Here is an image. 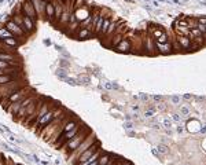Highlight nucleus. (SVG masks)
<instances>
[{
    "mask_svg": "<svg viewBox=\"0 0 206 165\" xmlns=\"http://www.w3.org/2000/svg\"><path fill=\"white\" fill-rule=\"evenodd\" d=\"M89 133H91V131H89L87 127H83V128L80 129V132L77 133V135H76L73 139H70L68 143H65V145L61 147V149H62V151H63L66 156L71 154L76 149H77V147H79L80 145H81V142H83L84 139H85V138L89 135Z\"/></svg>",
    "mask_w": 206,
    "mask_h": 165,
    "instance_id": "obj_1",
    "label": "nucleus"
},
{
    "mask_svg": "<svg viewBox=\"0 0 206 165\" xmlns=\"http://www.w3.org/2000/svg\"><path fill=\"white\" fill-rule=\"evenodd\" d=\"M62 112H63V109H62V107H59V109H56V110H55V109H54V107L51 106V109L48 110V112L45 113V114H44V116L41 117V118H40V120L35 124L33 129H35L37 133H40V132H41V129L45 128V127H47V125L50 124L52 120H55V118H58V117L62 116Z\"/></svg>",
    "mask_w": 206,
    "mask_h": 165,
    "instance_id": "obj_2",
    "label": "nucleus"
},
{
    "mask_svg": "<svg viewBox=\"0 0 206 165\" xmlns=\"http://www.w3.org/2000/svg\"><path fill=\"white\" fill-rule=\"evenodd\" d=\"M25 85H28L22 79H18L15 81H11V83H7L4 85H0V103H4L6 99H7L11 94H14L18 89L24 88Z\"/></svg>",
    "mask_w": 206,
    "mask_h": 165,
    "instance_id": "obj_3",
    "label": "nucleus"
},
{
    "mask_svg": "<svg viewBox=\"0 0 206 165\" xmlns=\"http://www.w3.org/2000/svg\"><path fill=\"white\" fill-rule=\"evenodd\" d=\"M96 141H98V139H96L95 133H92V132H91L87 138H85V139H84L83 142H81V145H80L79 147H77V149H76L74 151H73V153L69 154V156H68L69 162H70V164L73 165V164L76 162V160H77V158H79L80 156H81V154H83L84 151H85V150L88 149V147H89V146L94 145V143H95Z\"/></svg>",
    "mask_w": 206,
    "mask_h": 165,
    "instance_id": "obj_4",
    "label": "nucleus"
},
{
    "mask_svg": "<svg viewBox=\"0 0 206 165\" xmlns=\"http://www.w3.org/2000/svg\"><path fill=\"white\" fill-rule=\"evenodd\" d=\"M35 91H33L29 85H25L24 88H21V89H18V91H15L14 94H11L10 97L6 99V102L3 103V109L6 110L7 109V106L8 105H11V103H15V102H18V101H21V99H24V98H26V97H29L30 94H33Z\"/></svg>",
    "mask_w": 206,
    "mask_h": 165,
    "instance_id": "obj_5",
    "label": "nucleus"
},
{
    "mask_svg": "<svg viewBox=\"0 0 206 165\" xmlns=\"http://www.w3.org/2000/svg\"><path fill=\"white\" fill-rule=\"evenodd\" d=\"M4 26H6V28H7L8 30L14 35V37H18V39H21L22 41H24V39L26 37V33L24 32V29H21L19 26H18V25H17L15 22L11 19V17L6 21V25H4Z\"/></svg>",
    "mask_w": 206,
    "mask_h": 165,
    "instance_id": "obj_6",
    "label": "nucleus"
},
{
    "mask_svg": "<svg viewBox=\"0 0 206 165\" xmlns=\"http://www.w3.org/2000/svg\"><path fill=\"white\" fill-rule=\"evenodd\" d=\"M99 149H100V142H99V141H96L95 143H94V145L89 146V147H88V149L85 150V151H84V153L81 154V156H80V157L77 158V160H76V162H74L73 165H77V164H81V162L87 161L88 158L91 157V156H94V154H95Z\"/></svg>",
    "mask_w": 206,
    "mask_h": 165,
    "instance_id": "obj_7",
    "label": "nucleus"
},
{
    "mask_svg": "<svg viewBox=\"0 0 206 165\" xmlns=\"http://www.w3.org/2000/svg\"><path fill=\"white\" fill-rule=\"evenodd\" d=\"M21 11H22V15L29 17V18H32L33 21H36L39 18L35 7H33L32 3H30V0H24V3L21 4Z\"/></svg>",
    "mask_w": 206,
    "mask_h": 165,
    "instance_id": "obj_8",
    "label": "nucleus"
},
{
    "mask_svg": "<svg viewBox=\"0 0 206 165\" xmlns=\"http://www.w3.org/2000/svg\"><path fill=\"white\" fill-rule=\"evenodd\" d=\"M22 21H24V32L26 33V36L35 33L36 21H33L32 18H29V17H26V15H22Z\"/></svg>",
    "mask_w": 206,
    "mask_h": 165,
    "instance_id": "obj_9",
    "label": "nucleus"
},
{
    "mask_svg": "<svg viewBox=\"0 0 206 165\" xmlns=\"http://www.w3.org/2000/svg\"><path fill=\"white\" fill-rule=\"evenodd\" d=\"M154 45H155V50L157 53L159 54H171L173 53V47H172V43L171 41H166V43H158L157 40H154Z\"/></svg>",
    "mask_w": 206,
    "mask_h": 165,
    "instance_id": "obj_10",
    "label": "nucleus"
},
{
    "mask_svg": "<svg viewBox=\"0 0 206 165\" xmlns=\"http://www.w3.org/2000/svg\"><path fill=\"white\" fill-rule=\"evenodd\" d=\"M143 48L146 50V53L148 55H155L157 54V50H155V45H154V39L151 36H146L143 39Z\"/></svg>",
    "mask_w": 206,
    "mask_h": 165,
    "instance_id": "obj_11",
    "label": "nucleus"
},
{
    "mask_svg": "<svg viewBox=\"0 0 206 165\" xmlns=\"http://www.w3.org/2000/svg\"><path fill=\"white\" fill-rule=\"evenodd\" d=\"M115 50L118 51V53H131L132 50V41L129 39H122V40L120 41L118 44L115 45Z\"/></svg>",
    "mask_w": 206,
    "mask_h": 165,
    "instance_id": "obj_12",
    "label": "nucleus"
},
{
    "mask_svg": "<svg viewBox=\"0 0 206 165\" xmlns=\"http://www.w3.org/2000/svg\"><path fill=\"white\" fill-rule=\"evenodd\" d=\"M92 35H94V32H92L89 28H83V26H81V28L74 33V39H77V40H87V39H89Z\"/></svg>",
    "mask_w": 206,
    "mask_h": 165,
    "instance_id": "obj_13",
    "label": "nucleus"
},
{
    "mask_svg": "<svg viewBox=\"0 0 206 165\" xmlns=\"http://www.w3.org/2000/svg\"><path fill=\"white\" fill-rule=\"evenodd\" d=\"M47 1L48 0H30V3H32V6L35 7V10H36V12H37L39 17L44 15V10H45Z\"/></svg>",
    "mask_w": 206,
    "mask_h": 165,
    "instance_id": "obj_14",
    "label": "nucleus"
},
{
    "mask_svg": "<svg viewBox=\"0 0 206 165\" xmlns=\"http://www.w3.org/2000/svg\"><path fill=\"white\" fill-rule=\"evenodd\" d=\"M44 15L48 18L50 22H54L55 21V8H54V4H52L51 0H48L47 4H45V10H44Z\"/></svg>",
    "mask_w": 206,
    "mask_h": 165,
    "instance_id": "obj_15",
    "label": "nucleus"
},
{
    "mask_svg": "<svg viewBox=\"0 0 206 165\" xmlns=\"http://www.w3.org/2000/svg\"><path fill=\"white\" fill-rule=\"evenodd\" d=\"M177 43L180 44L182 50H190L192 48V40H191L188 36H177L176 37Z\"/></svg>",
    "mask_w": 206,
    "mask_h": 165,
    "instance_id": "obj_16",
    "label": "nucleus"
},
{
    "mask_svg": "<svg viewBox=\"0 0 206 165\" xmlns=\"http://www.w3.org/2000/svg\"><path fill=\"white\" fill-rule=\"evenodd\" d=\"M0 41H1L3 44L8 45V47H11V48H14V50H17L21 44H22V40L18 39V37H10V39H4V40H0Z\"/></svg>",
    "mask_w": 206,
    "mask_h": 165,
    "instance_id": "obj_17",
    "label": "nucleus"
},
{
    "mask_svg": "<svg viewBox=\"0 0 206 165\" xmlns=\"http://www.w3.org/2000/svg\"><path fill=\"white\" fill-rule=\"evenodd\" d=\"M18 79H22V74H3V76H0V85H4V84H7V83L15 81Z\"/></svg>",
    "mask_w": 206,
    "mask_h": 165,
    "instance_id": "obj_18",
    "label": "nucleus"
},
{
    "mask_svg": "<svg viewBox=\"0 0 206 165\" xmlns=\"http://www.w3.org/2000/svg\"><path fill=\"white\" fill-rule=\"evenodd\" d=\"M51 1L54 4V8H55V19L59 21V18L62 17V12H63L65 6H62V3L58 1V0H51Z\"/></svg>",
    "mask_w": 206,
    "mask_h": 165,
    "instance_id": "obj_19",
    "label": "nucleus"
},
{
    "mask_svg": "<svg viewBox=\"0 0 206 165\" xmlns=\"http://www.w3.org/2000/svg\"><path fill=\"white\" fill-rule=\"evenodd\" d=\"M104 18H106V15H104L103 12H100L99 19H98V22H96V25H95V28H94V33H95V35H98V36H99L100 30H102V26H103V22H104Z\"/></svg>",
    "mask_w": 206,
    "mask_h": 165,
    "instance_id": "obj_20",
    "label": "nucleus"
},
{
    "mask_svg": "<svg viewBox=\"0 0 206 165\" xmlns=\"http://www.w3.org/2000/svg\"><path fill=\"white\" fill-rule=\"evenodd\" d=\"M117 26H118V22H117V21H111L110 25H109V28H107V32H106V35H104V36H106L107 39H111V36L114 35Z\"/></svg>",
    "mask_w": 206,
    "mask_h": 165,
    "instance_id": "obj_21",
    "label": "nucleus"
},
{
    "mask_svg": "<svg viewBox=\"0 0 206 165\" xmlns=\"http://www.w3.org/2000/svg\"><path fill=\"white\" fill-rule=\"evenodd\" d=\"M10 37H14V35H12L10 30H8L6 26H1L0 28V40H4V39H10Z\"/></svg>",
    "mask_w": 206,
    "mask_h": 165,
    "instance_id": "obj_22",
    "label": "nucleus"
},
{
    "mask_svg": "<svg viewBox=\"0 0 206 165\" xmlns=\"http://www.w3.org/2000/svg\"><path fill=\"white\" fill-rule=\"evenodd\" d=\"M165 35V32H164L162 29H159V28H155L151 30V37L154 39V40H158L161 36H164Z\"/></svg>",
    "mask_w": 206,
    "mask_h": 165,
    "instance_id": "obj_23",
    "label": "nucleus"
},
{
    "mask_svg": "<svg viewBox=\"0 0 206 165\" xmlns=\"http://www.w3.org/2000/svg\"><path fill=\"white\" fill-rule=\"evenodd\" d=\"M122 39H125V35H113L111 36V47H115Z\"/></svg>",
    "mask_w": 206,
    "mask_h": 165,
    "instance_id": "obj_24",
    "label": "nucleus"
},
{
    "mask_svg": "<svg viewBox=\"0 0 206 165\" xmlns=\"http://www.w3.org/2000/svg\"><path fill=\"white\" fill-rule=\"evenodd\" d=\"M110 17H106L104 18V22H103V26H102V30H100V33H99V36H104L106 35V32H107V28H109V25H110Z\"/></svg>",
    "mask_w": 206,
    "mask_h": 165,
    "instance_id": "obj_25",
    "label": "nucleus"
},
{
    "mask_svg": "<svg viewBox=\"0 0 206 165\" xmlns=\"http://www.w3.org/2000/svg\"><path fill=\"white\" fill-rule=\"evenodd\" d=\"M174 26H176V28H188L190 29V25H188V22H187L186 19H177L176 24H174Z\"/></svg>",
    "mask_w": 206,
    "mask_h": 165,
    "instance_id": "obj_26",
    "label": "nucleus"
},
{
    "mask_svg": "<svg viewBox=\"0 0 206 165\" xmlns=\"http://www.w3.org/2000/svg\"><path fill=\"white\" fill-rule=\"evenodd\" d=\"M157 149H158V153H161V154H166L168 151H169V147H168L166 145H162V143H161V145H158V147H157Z\"/></svg>",
    "mask_w": 206,
    "mask_h": 165,
    "instance_id": "obj_27",
    "label": "nucleus"
},
{
    "mask_svg": "<svg viewBox=\"0 0 206 165\" xmlns=\"http://www.w3.org/2000/svg\"><path fill=\"white\" fill-rule=\"evenodd\" d=\"M171 102L173 103V105H179V103H180V97H179V95H173V97H171Z\"/></svg>",
    "mask_w": 206,
    "mask_h": 165,
    "instance_id": "obj_28",
    "label": "nucleus"
},
{
    "mask_svg": "<svg viewBox=\"0 0 206 165\" xmlns=\"http://www.w3.org/2000/svg\"><path fill=\"white\" fill-rule=\"evenodd\" d=\"M154 113H155L154 109H148V110H146V112H144V116H146V118H150V117L154 116Z\"/></svg>",
    "mask_w": 206,
    "mask_h": 165,
    "instance_id": "obj_29",
    "label": "nucleus"
},
{
    "mask_svg": "<svg viewBox=\"0 0 206 165\" xmlns=\"http://www.w3.org/2000/svg\"><path fill=\"white\" fill-rule=\"evenodd\" d=\"M164 127H165V128H171L172 127V120L171 118H165V120H164Z\"/></svg>",
    "mask_w": 206,
    "mask_h": 165,
    "instance_id": "obj_30",
    "label": "nucleus"
},
{
    "mask_svg": "<svg viewBox=\"0 0 206 165\" xmlns=\"http://www.w3.org/2000/svg\"><path fill=\"white\" fill-rule=\"evenodd\" d=\"M180 114L188 116V114H190V109H187V107H180Z\"/></svg>",
    "mask_w": 206,
    "mask_h": 165,
    "instance_id": "obj_31",
    "label": "nucleus"
},
{
    "mask_svg": "<svg viewBox=\"0 0 206 165\" xmlns=\"http://www.w3.org/2000/svg\"><path fill=\"white\" fill-rule=\"evenodd\" d=\"M80 81H81V83H84V84H88V83H89V77H87V76L80 77Z\"/></svg>",
    "mask_w": 206,
    "mask_h": 165,
    "instance_id": "obj_32",
    "label": "nucleus"
},
{
    "mask_svg": "<svg viewBox=\"0 0 206 165\" xmlns=\"http://www.w3.org/2000/svg\"><path fill=\"white\" fill-rule=\"evenodd\" d=\"M197 22H198V24H201V25H206V18L205 17H201V18H198V19H197Z\"/></svg>",
    "mask_w": 206,
    "mask_h": 165,
    "instance_id": "obj_33",
    "label": "nucleus"
},
{
    "mask_svg": "<svg viewBox=\"0 0 206 165\" xmlns=\"http://www.w3.org/2000/svg\"><path fill=\"white\" fill-rule=\"evenodd\" d=\"M104 88L106 89H113V84H111V83H109V81H106V83H104Z\"/></svg>",
    "mask_w": 206,
    "mask_h": 165,
    "instance_id": "obj_34",
    "label": "nucleus"
},
{
    "mask_svg": "<svg viewBox=\"0 0 206 165\" xmlns=\"http://www.w3.org/2000/svg\"><path fill=\"white\" fill-rule=\"evenodd\" d=\"M173 120L176 121V122H180V121H182V117H180V114H173Z\"/></svg>",
    "mask_w": 206,
    "mask_h": 165,
    "instance_id": "obj_35",
    "label": "nucleus"
},
{
    "mask_svg": "<svg viewBox=\"0 0 206 165\" xmlns=\"http://www.w3.org/2000/svg\"><path fill=\"white\" fill-rule=\"evenodd\" d=\"M153 99H154L155 102H161L164 99L162 97H161V95H154V97H153Z\"/></svg>",
    "mask_w": 206,
    "mask_h": 165,
    "instance_id": "obj_36",
    "label": "nucleus"
},
{
    "mask_svg": "<svg viewBox=\"0 0 206 165\" xmlns=\"http://www.w3.org/2000/svg\"><path fill=\"white\" fill-rule=\"evenodd\" d=\"M183 98H184L186 101H190V99H192V95H190V94H184V95H183Z\"/></svg>",
    "mask_w": 206,
    "mask_h": 165,
    "instance_id": "obj_37",
    "label": "nucleus"
},
{
    "mask_svg": "<svg viewBox=\"0 0 206 165\" xmlns=\"http://www.w3.org/2000/svg\"><path fill=\"white\" fill-rule=\"evenodd\" d=\"M124 127H125L127 129H132V128H133V125H132L131 122H127V124H124Z\"/></svg>",
    "mask_w": 206,
    "mask_h": 165,
    "instance_id": "obj_38",
    "label": "nucleus"
},
{
    "mask_svg": "<svg viewBox=\"0 0 206 165\" xmlns=\"http://www.w3.org/2000/svg\"><path fill=\"white\" fill-rule=\"evenodd\" d=\"M114 162H115V156H114V157H111V160H110V161H109V162H107L106 165H113V164H114Z\"/></svg>",
    "mask_w": 206,
    "mask_h": 165,
    "instance_id": "obj_39",
    "label": "nucleus"
},
{
    "mask_svg": "<svg viewBox=\"0 0 206 165\" xmlns=\"http://www.w3.org/2000/svg\"><path fill=\"white\" fill-rule=\"evenodd\" d=\"M142 99H143V101H148V99H150V97H148V95H146V94H143Z\"/></svg>",
    "mask_w": 206,
    "mask_h": 165,
    "instance_id": "obj_40",
    "label": "nucleus"
},
{
    "mask_svg": "<svg viewBox=\"0 0 206 165\" xmlns=\"http://www.w3.org/2000/svg\"><path fill=\"white\" fill-rule=\"evenodd\" d=\"M176 131H177L179 133H182L183 131H184V128H183V127H180V125H179V127H177V129H176Z\"/></svg>",
    "mask_w": 206,
    "mask_h": 165,
    "instance_id": "obj_41",
    "label": "nucleus"
},
{
    "mask_svg": "<svg viewBox=\"0 0 206 165\" xmlns=\"http://www.w3.org/2000/svg\"><path fill=\"white\" fill-rule=\"evenodd\" d=\"M121 161H122V158H118V160H115V162L113 165H120V164H121Z\"/></svg>",
    "mask_w": 206,
    "mask_h": 165,
    "instance_id": "obj_42",
    "label": "nucleus"
},
{
    "mask_svg": "<svg viewBox=\"0 0 206 165\" xmlns=\"http://www.w3.org/2000/svg\"><path fill=\"white\" fill-rule=\"evenodd\" d=\"M153 128H154V129H161L162 127H161L159 124H154V125H153Z\"/></svg>",
    "mask_w": 206,
    "mask_h": 165,
    "instance_id": "obj_43",
    "label": "nucleus"
},
{
    "mask_svg": "<svg viewBox=\"0 0 206 165\" xmlns=\"http://www.w3.org/2000/svg\"><path fill=\"white\" fill-rule=\"evenodd\" d=\"M153 154H154L155 157H158V156H159V153L157 151V149H153Z\"/></svg>",
    "mask_w": 206,
    "mask_h": 165,
    "instance_id": "obj_44",
    "label": "nucleus"
},
{
    "mask_svg": "<svg viewBox=\"0 0 206 165\" xmlns=\"http://www.w3.org/2000/svg\"><path fill=\"white\" fill-rule=\"evenodd\" d=\"M40 162H41V164H43V165H50V162H48V161H45V160H40Z\"/></svg>",
    "mask_w": 206,
    "mask_h": 165,
    "instance_id": "obj_45",
    "label": "nucleus"
},
{
    "mask_svg": "<svg viewBox=\"0 0 206 165\" xmlns=\"http://www.w3.org/2000/svg\"><path fill=\"white\" fill-rule=\"evenodd\" d=\"M55 164H56V165H59V164H61V160H59V158H56V160H55Z\"/></svg>",
    "mask_w": 206,
    "mask_h": 165,
    "instance_id": "obj_46",
    "label": "nucleus"
},
{
    "mask_svg": "<svg viewBox=\"0 0 206 165\" xmlns=\"http://www.w3.org/2000/svg\"><path fill=\"white\" fill-rule=\"evenodd\" d=\"M44 44H47V45H50V44H51V41H50V40H45V41H44Z\"/></svg>",
    "mask_w": 206,
    "mask_h": 165,
    "instance_id": "obj_47",
    "label": "nucleus"
},
{
    "mask_svg": "<svg viewBox=\"0 0 206 165\" xmlns=\"http://www.w3.org/2000/svg\"><path fill=\"white\" fill-rule=\"evenodd\" d=\"M7 165H15V164H14V162H12V161H10V162H8Z\"/></svg>",
    "mask_w": 206,
    "mask_h": 165,
    "instance_id": "obj_48",
    "label": "nucleus"
},
{
    "mask_svg": "<svg viewBox=\"0 0 206 165\" xmlns=\"http://www.w3.org/2000/svg\"><path fill=\"white\" fill-rule=\"evenodd\" d=\"M205 30H206V25H205Z\"/></svg>",
    "mask_w": 206,
    "mask_h": 165,
    "instance_id": "obj_49",
    "label": "nucleus"
}]
</instances>
